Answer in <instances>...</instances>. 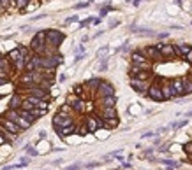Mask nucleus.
<instances>
[{
	"mask_svg": "<svg viewBox=\"0 0 192 170\" xmlns=\"http://www.w3.org/2000/svg\"><path fill=\"white\" fill-rule=\"evenodd\" d=\"M63 33L62 32H58V30H48L46 32V42H48L49 46H60V42L63 40Z\"/></svg>",
	"mask_w": 192,
	"mask_h": 170,
	"instance_id": "nucleus-1",
	"label": "nucleus"
},
{
	"mask_svg": "<svg viewBox=\"0 0 192 170\" xmlns=\"http://www.w3.org/2000/svg\"><path fill=\"white\" fill-rule=\"evenodd\" d=\"M60 62H62V56H60V54L46 56V58H41V67H44V68H55Z\"/></svg>",
	"mask_w": 192,
	"mask_h": 170,
	"instance_id": "nucleus-2",
	"label": "nucleus"
},
{
	"mask_svg": "<svg viewBox=\"0 0 192 170\" xmlns=\"http://www.w3.org/2000/svg\"><path fill=\"white\" fill-rule=\"evenodd\" d=\"M46 40V32H37L36 33V37H34V39H32V42H30V48L34 51H37V53H41V51H42V42H44Z\"/></svg>",
	"mask_w": 192,
	"mask_h": 170,
	"instance_id": "nucleus-3",
	"label": "nucleus"
},
{
	"mask_svg": "<svg viewBox=\"0 0 192 170\" xmlns=\"http://www.w3.org/2000/svg\"><path fill=\"white\" fill-rule=\"evenodd\" d=\"M148 97H150V98L152 100H155V102H164V95H162V88L159 84H152L150 86V90H148Z\"/></svg>",
	"mask_w": 192,
	"mask_h": 170,
	"instance_id": "nucleus-4",
	"label": "nucleus"
},
{
	"mask_svg": "<svg viewBox=\"0 0 192 170\" xmlns=\"http://www.w3.org/2000/svg\"><path fill=\"white\" fill-rule=\"evenodd\" d=\"M130 86H132V90L138 91V93H148L150 90V84H148L146 81H139V79H130Z\"/></svg>",
	"mask_w": 192,
	"mask_h": 170,
	"instance_id": "nucleus-5",
	"label": "nucleus"
},
{
	"mask_svg": "<svg viewBox=\"0 0 192 170\" xmlns=\"http://www.w3.org/2000/svg\"><path fill=\"white\" fill-rule=\"evenodd\" d=\"M132 65H136L139 68H146V70L150 68V62L141 53H132Z\"/></svg>",
	"mask_w": 192,
	"mask_h": 170,
	"instance_id": "nucleus-6",
	"label": "nucleus"
},
{
	"mask_svg": "<svg viewBox=\"0 0 192 170\" xmlns=\"http://www.w3.org/2000/svg\"><path fill=\"white\" fill-rule=\"evenodd\" d=\"M97 93H99V97H113L115 95V88H113L109 82H102V84L99 86V90H97Z\"/></svg>",
	"mask_w": 192,
	"mask_h": 170,
	"instance_id": "nucleus-7",
	"label": "nucleus"
},
{
	"mask_svg": "<svg viewBox=\"0 0 192 170\" xmlns=\"http://www.w3.org/2000/svg\"><path fill=\"white\" fill-rule=\"evenodd\" d=\"M171 88H173L174 97H182V95H185V88H183V79H174V81H171Z\"/></svg>",
	"mask_w": 192,
	"mask_h": 170,
	"instance_id": "nucleus-8",
	"label": "nucleus"
},
{
	"mask_svg": "<svg viewBox=\"0 0 192 170\" xmlns=\"http://www.w3.org/2000/svg\"><path fill=\"white\" fill-rule=\"evenodd\" d=\"M157 49L161 51L162 56H174L176 54L174 46H171V44H157Z\"/></svg>",
	"mask_w": 192,
	"mask_h": 170,
	"instance_id": "nucleus-9",
	"label": "nucleus"
},
{
	"mask_svg": "<svg viewBox=\"0 0 192 170\" xmlns=\"http://www.w3.org/2000/svg\"><path fill=\"white\" fill-rule=\"evenodd\" d=\"M86 125H88L90 132H95L97 128H102L104 126V121L102 119H95V118H88V119H86Z\"/></svg>",
	"mask_w": 192,
	"mask_h": 170,
	"instance_id": "nucleus-10",
	"label": "nucleus"
},
{
	"mask_svg": "<svg viewBox=\"0 0 192 170\" xmlns=\"http://www.w3.org/2000/svg\"><path fill=\"white\" fill-rule=\"evenodd\" d=\"M41 67V56H32L27 63V70L28 72H36Z\"/></svg>",
	"mask_w": 192,
	"mask_h": 170,
	"instance_id": "nucleus-11",
	"label": "nucleus"
},
{
	"mask_svg": "<svg viewBox=\"0 0 192 170\" xmlns=\"http://www.w3.org/2000/svg\"><path fill=\"white\" fill-rule=\"evenodd\" d=\"M76 132V126L74 125H69V126H58L57 128V133L58 135H62V137H67V135L74 133Z\"/></svg>",
	"mask_w": 192,
	"mask_h": 170,
	"instance_id": "nucleus-12",
	"label": "nucleus"
},
{
	"mask_svg": "<svg viewBox=\"0 0 192 170\" xmlns=\"http://www.w3.org/2000/svg\"><path fill=\"white\" fill-rule=\"evenodd\" d=\"M161 88H162V95H164V100H169V98H173V97H174L173 88H171V82H164Z\"/></svg>",
	"mask_w": 192,
	"mask_h": 170,
	"instance_id": "nucleus-13",
	"label": "nucleus"
},
{
	"mask_svg": "<svg viewBox=\"0 0 192 170\" xmlns=\"http://www.w3.org/2000/svg\"><path fill=\"white\" fill-rule=\"evenodd\" d=\"M2 125H4V126H5V130L11 132V133H16L18 130H21V128H19V126L16 125L14 121H11V119H4V121H2Z\"/></svg>",
	"mask_w": 192,
	"mask_h": 170,
	"instance_id": "nucleus-14",
	"label": "nucleus"
},
{
	"mask_svg": "<svg viewBox=\"0 0 192 170\" xmlns=\"http://www.w3.org/2000/svg\"><path fill=\"white\" fill-rule=\"evenodd\" d=\"M190 49H192V48L189 44H178L176 48H174V51H176L178 56H187V54L190 53Z\"/></svg>",
	"mask_w": 192,
	"mask_h": 170,
	"instance_id": "nucleus-15",
	"label": "nucleus"
},
{
	"mask_svg": "<svg viewBox=\"0 0 192 170\" xmlns=\"http://www.w3.org/2000/svg\"><path fill=\"white\" fill-rule=\"evenodd\" d=\"M145 54H146V56H150L152 60H157V58H161V56H162L161 51L157 49V46H155V48H152V46H150V48H146V49H145Z\"/></svg>",
	"mask_w": 192,
	"mask_h": 170,
	"instance_id": "nucleus-16",
	"label": "nucleus"
},
{
	"mask_svg": "<svg viewBox=\"0 0 192 170\" xmlns=\"http://www.w3.org/2000/svg\"><path fill=\"white\" fill-rule=\"evenodd\" d=\"M69 105H71L72 109H76V111H83V100H80L76 97V98H74V97H71V98H69Z\"/></svg>",
	"mask_w": 192,
	"mask_h": 170,
	"instance_id": "nucleus-17",
	"label": "nucleus"
},
{
	"mask_svg": "<svg viewBox=\"0 0 192 170\" xmlns=\"http://www.w3.org/2000/svg\"><path fill=\"white\" fill-rule=\"evenodd\" d=\"M104 119H111V118H116V111H115V107H104Z\"/></svg>",
	"mask_w": 192,
	"mask_h": 170,
	"instance_id": "nucleus-18",
	"label": "nucleus"
},
{
	"mask_svg": "<svg viewBox=\"0 0 192 170\" xmlns=\"http://www.w3.org/2000/svg\"><path fill=\"white\" fill-rule=\"evenodd\" d=\"M115 103H116V97L113 95V97H104L102 98V105L104 107H115Z\"/></svg>",
	"mask_w": 192,
	"mask_h": 170,
	"instance_id": "nucleus-19",
	"label": "nucleus"
},
{
	"mask_svg": "<svg viewBox=\"0 0 192 170\" xmlns=\"http://www.w3.org/2000/svg\"><path fill=\"white\" fill-rule=\"evenodd\" d=\"M19 105H23V103H21V98H19L18 95H14L13 98H11V102H9V109H13V111H14V109H18Z\"/></svg>",
	"mask_w": 192,
	"mask_h": 170,
	"instance_id": "nucleus-20",
	"label": "nucleus"
},
{
	"mask_svg": "<svg viewBox=\"0 0 192 170\" xmlns=\"http://www.w3.org/2000/svg\"><path fill=\"white\" fill-rule=\"evenodd\" d=\"M21 56H23V54H21V51H19V49H13L9 53V60H13V62H18Z\"/></svg>",
	"mask_w": 192,
	"mask_h": 170,
	"instance_id": "nucleus-21",
	"label": "nucleus"
},
{
	"mask_svg": "<svg viewBox=\"0 0 192 170\" xmlns=\"http://www.w3.org/2000/svg\"><path fill=\"white\" fill-rule=\"evenodd\" d=\"M19 114H21V116L25 118V119H27V121H30V123H34V121L37 119V118L34 116V114H32L30 111H21V112H19Z\"/></svg>",
	"mask_w": 192,
	"mask_h": 170,
	"instance_id": "nucleus-22",
	"label": "nucleus"
},
{
	"mask_svg": "<svg viewBox=\"0 0 192 170\" xmlns=\"http://www.w3.org/2000/svg\"><path fill=\"white\" fill-rule=\"evenodd\" d=\"M183 88H185V95H189V93H192V81L189 79H183Z\"/></svg>",
	"mask_w": 192,
	"mask_h": 170,
	"instance_id": "nucleus-23",
	"label": "nucleus"
},
{
	"mask_svg": "<svg viewBox=\"0 0 192 170\" xmlns=\"http://www.w3.org/2000/svg\"><path fill=\"white\" fill-rule=\"evenodd\" d=\"M101 84H102V81L97 79V77H95V79H90L88 82H86V86H90V88H97V90H99V86Z\"/></svg>",
	"mask_w": 192,
	"mask_h": 170,
	"instance_id": "nucleus-24",
	"label": "nucleus"
},
{
	"mask_svg": "<svg viewBox=\"0 0 192 170\" xmlns=\"http://www.w3.org/2000/svg\"><path fill=\"white\" fill-rule=\"evenodd\" d=\"M7 119H11V121L16 123V121L19 119V114H18V112H14L13 109H9V112H7Z\"/></svg>",
	"mask_w": 192,
	"mask_h": 170,
	"instance_id": "nucleus-25",
	"label": "nucleus"
},
{
	"mask_svg": "<svg viewBox=\"0 0 192 170\" xmlns=\"http://www.w3.org/2000/svg\"><path fill=\"white\" fill-rule=\"evenodd\" d=\"M28 93H30L32 97H37V98H42V97H44V90H36V88H34V90H30Z\"/></svg>",
	"mask_w": 192,
	"mask_h": 170,
	"instance_id": "nucleus-26",
	"label": "nucleus"
},
{
	"mask_svg": "<svg viewBox=\"0 0 192 170\" xmlns=\"http://www.w3.org/2000/svg\"><path fill=\"white\" fill-rule=\"evenodd\" d=\"M104 125H107V126H116V125H118V119H116V118H111V119H104Z\"/></svg>",
	"mask_w": 192,
	"mask_h": 170,
	"instance_id": "nucleus-27",
	"label": "nucleus"
},
{
	"mask_svg": "<svg viewBox=\"0 0 192 170\" xmlns=\"http://www.w3.org/2000/svg\"><path fill=\"white\" fill-rule=\"evenodd\" d=\"M187 125V119H183V121H178V123H173L171 125V128H182V126Z\"/></svg>",
	"mask_w": 192,
	"mask_h": 170,
	"instance_id": "nucleus-28",
	"label": "nucleus"
},
{
	"mask_svg": "<svg viewBox=\"0 0 192 170\" xmlns=\"http://www.w3.org/2000/svg\"><path fill=\"white\" fill-rule=\"evenodd\" d=\"M30 112H32V114H34L36 118H41L42 114H44V111H42V109H32Z\"/></svg>",
	"mask_w": 192,
	"mask_h": 170,
	"instance_id": "nucleus-29",
	"label": "nucleus"
},
{
	"mask_svg": "<svg viewBox=\"0 0 192 170\" xmlns=\"http://www.w3.org/2000/svg\"><path fill=\"white\" fill-rule=\"evenodd\" d=\"M106 54H107V49H106V48H102V49H99L97 56H99V58H101V60H104L102 56H106Z\"/></svg>",
	"mask_w": 192,
	"mask_h": 170,
	"instance_id": "nucleus-30",
	"label": "nucleus"
},
{
	"mask_svg": "<svg viewBox=\"0 0 192 170\" xmlns=\"http://www.w3.org/2000/svg\"><path fill=\"white\" fill-rule=\"evenodd\" d=\"M25 149H27V151H28V154H30V156H37V151H36V149H34V148H30V146H27V148H25Z\"/></svg>",
	"mask_w": 192,
	"mask_h": 170,
	"instance_id": "nucleus-31",
	"label": "nucleus"
},
{
	"mask_svg": "<svg viewBox=\"0 0 192 170\" xmlns=\"http://www.w3.org/2000/svg\"><path fill=\"white\" fill-rule=\"evenodd\" d=\"M183 149L189 152V154H192V142H187L185 146H183Z\"/></svg>",
	"mask_w": 192,
	"mask_h": 170,
	"instance_id": "nucleus-32",
	"label": "nucleus"
},
{
	"mask_svg": "<svg viewBox=\"0 0 192 170\" xmlns=\"http://www.w3.org/2000/svg\"><path fill=\"white\" fill-rule=\"evenodd\" d=\"M37 107H39V109H44V111H46V109H48V102H44V100H41V102L37 103Z\"/></svg>",
	"mask_w": 192,
	"mask_h": 170,
	"instance_id": "nucleus-33",
	"label": "nucleus"
},
{
	"mask_svg": "<svg viewBox=\"0 0 192 170\" xmlns=\"http://www.w3.org/2000/svg\"><path fill=\"white\" fill-rule=\"evenodd\" d=\"M162 163H166V165H171V167H178V163H176V161H169V160H162Z\"/></svg>",
	"mask_w": 192,
	"mask_h": 170,
	"instance_id": "nucleus-34",
	"label": "nucleus"
},
{
	"mask_svg": "<svg viewBox=\"0 0 192 170\" xmlns=\"http://www.w3.org/2000/svg\"><path fill=\"white\" fill-rule=\"evenodd\" d=\"M78 168H80V163H74V165H69L65 170H78Z\"/></svg>",
	"mask_w": 192,
	"mask_h": 170,
	"instance_id": "nucleus-35",
	"label": "nucleus"
},
{
	"mask_svg": "<svg viewBox=\"0 0 192 170\" xmlns=\"http://www.w3.org/2000/svg\"><path fill=\"white\" fill-rule=\"evenodd\" d=\"M74 93L81 95V93H83V88H81V86H74Z\"/></svg>",
	"mask_w": 192,
	"mask_h": 170,
	"instance_id": "nucleus-36",
	"label": "nucleus"
},
{
	"mask_svg": "<svg viewBox=\"0 0 192 170\" xmlns=\"http://www.w3.org/2000/svg\"><path fill=\"white\" fill-rule=\"evenodd\" d=\"M86 5H90V2H83V4H78L76 9H81V7H86Z\"/></svg>",
	"mask_w": 192,
	"mask_h": 170,
	"instance_id": "nucleus-37",
	"label": "nucleus"
},
{
	"mask_svg": "<svg viewBox=\"0 0 192 170\" xmlns=\"http://www.w3.org/2000/svg\"><path fill=\"white\" fill-rule=\"evenodd\" d=\"M185 60H187L189 63H192V49H190V53H189L187 56H185Z\"/></svg>",
	"mask_w": 192,
	"mask_h": 170,
	"instance_id": "nucleus-38",
	"label": "nucleus"
},
{
	"mask_svg": "<svg viewBox=\"0 0 192 170\" xmlns=\"http://www.w3.org/2000/svg\"><path fill=\"white\" fill-rule=\"evenodd\" d=\"M72 21H78V16H72V18H69L65 23H72Z\"/></svg>",
	"mask_w": 192,
	"mask_h": 170,
	"instance_id": "nucleus-39",
	"label": "nucleus"
},
{
	"mask_svg": "<svg viewBox=\"0 0 192 170\" xmlns=\"http://www.w3.org/2000/svg\"><path fill=\"white\" fill-rule=\"evenodd\" d=\"M5 140H4V137H2V135H0V144H4Z\"/></svg>",
	"mask_w": 192,
	"mask_h": 170,
	"instance_id": "nucleus-40",
	"label": "nucleus"
},
{
	"mask_svg": "<svg viewBox=\"0 0 192 170\" xmlns=\"http://www.w3.org/2000/svg\"><path fill=\"white\" fill-rule=\"evenodd\" d=\"M189 79H190V81H192V72H190V74H189Z\"/></svg>",
	"mask_w": 192,
	"mask_h": 170,
	"instance_id": "nucleus-41",
	"label": "nucleus"
},
{
	"mask_svg": "<svg viewBox=\"0 0 192 170\" xmlns=\"http://www.w3.org/2000/svg\"><path fill=\"white\" fill-rule=\"evenodd\" d=\"M7 2H9V0H2V4H7Z\"/></svg>",
	"mask_w": 192,
	"mask_h": 170,
	"instance_id": "nucleus-42",
	"label": "nucleus"
}]
</instances>
